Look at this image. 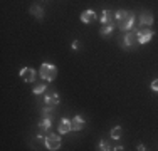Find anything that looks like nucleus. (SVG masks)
<instances>
[{
    "label": "nucleus",
    "instance_id": "1",
    "mask_svg": "<svg viewBox=\"0 0 158 151\" xmlns=\"http://www.w3.org/2000/svg\"><path fill=\"white\" fill-rule=\"evenodd\" d=\"M114 15H116L114 25L121 30V32H128V30L133 29L135 15L131 12H128V10H118V12H114Z\"/></svg>",
    "mask_w": 158,
    "mask_h": 151
},
{
    "label": "nucleus",
    "instance_id": "9",
    "mask_svg": "<svg viewBox=\"0 0 158 151\" xmlns=\"http://www.w3.org/2000/svg\"><path fill=\"white\" fill-rule=\"evenodd\" d=\"M71 124H73V131H81L82 128L86 126L84 116H74V118L71 119Z\"/></svg>",
    "mask_w": 158,
    "mask_h": 151
},
{
    "label": "nucleus",
    "instance_id": "21",
    "mask_svg": "<svg viewBox=\"0 0 158 151\" xmlns=\"http://www.w3.org/2000/svg\"><path fill=\"white\" fill-rule=\"evenodd\" d=\"M138 149L143 151V149H146V148H145V145H138Z\"/></svg>",
    "mask_w": 158,
    "mask_h": 151
},
{
    "label": "nucleus",
    "instance_id": "4",
    "mask_svg": "<svg viewBox=\"0 0 158 151\" xmlns=\"http://www.w3.org/2000/svg\"><path fill=\"white\" fill-rule=\"evenodd\" d=\"M59 104V94L57 92H47L44 94V108H42V116H49L51 111Z\"/></svg>",
    "mask_w": 158,
    "mask_h": 151
},
{
    "label": "nucleus",
    "instance_id": "13",
    "mask_svg": "<svg viewBox=\"0 0 158 151\" xmlns=\"http://www.w3.org/2000/svg\"><path fill=\"white\" fill-rule=\"evenodd\" d=\"M69 131H73V124H71V119L64 118L59 124V134H67Z\"/></svg>",
    "mask_w": 158,
    "mask_h": 151
},
{
    "label": "nucleus",
    "instance_id": "3",
    "mask_svg": "<svg viewBox=\"0 0 158 151\" xmlns=\"http://www.w3.org/2000/svg\"><path fill=\"white\" fill-rule=\"evenodd\" d=\"M39 77L44 79L47 82H52L56 77H57V67L54 64H49V62H44L39 69Z\"/></svg>",
    "mask_w": 158,
    "mask_h": 151
},
{
    "label": "nucleus",
    "instance_id": "17",
    "mask_svg": "<svg viewBox=\"0 0 158 151\" xmlns=\"http://www.w3.org/2000/svg\"><path fill=\"white\" fill-rule=\"evenodd\" d=\"M46 89H47V88H46V84H37L35 88H34L32 92L35 94V96H40L42 92H46Z\"/></svg>",
    "mask_w": 158,
    "mask_h": 151
},
{
    "label": "nucleus",
    "instance_id": "11",
    "mask_svg": "<svg viewBox=\"0 0 158 151\" xmlns=\"http://www.w3.org/2000/svg\"><path fill=\"white\" fill-rule=\"evenodd\" d=\"M114 20H116L114 12H111V10H103V14H101V24H114Z\"/></svg>",
    "mask_w": 158,
    "mask_h": 151
},
{
    "label": "nucleus",
    "instance_id": "5",
    "mask_svg": "<svg viewBox=\"0 0 158 151\" xmlns=\"http://www.w3.org/2000/svg\"><path fill=\"white\" fill-rule=\"evenodd\" d=\"M136 32H138V40H140V44H148L150 40H152V37L155 35V30L150 29V27H138Z\"/></svg>",
    "mask_w": 158,
    "mask_h": 151
},
{
    "label": "nucleus",
    "instance_id": "10",
    "mask_svg": "<svg viewBox=\"0 0 158 151\" xmlns=\"http://www.w3.org/2000/svg\"><path fill=\"white\" fill-rule=\"evenodd\" d=\"M51 126H52V116H51V114H49V116H44V119L39 121V129H40V133H47V131L51 129Z\"/></svg>",
    "mask_w": 158,
    "mask_h": 151
},
{
    "label": "nucleus",
    "instance_id": "19",
    "mask_svg": "<svg viewBox=\"0 0 158 151\" xmlns=\"http://www.w3.org/2000/svg\"><path fill=\"white\" fill-rule=\"evenodd\" d=\"M152 89L153 91H158V79H155V81L152 82Z\"/></svg>",
    "mask_w": 158,
    "mask_h": 151
},
{
    "label": "nucleus",
    "instance_id": "18",
    "mask_svg": "<svg viewBox=\"0 0 158 151\" xmlns=\"http://www.w3.org/2000/svg\"><path fill=\"white\" fill-rule=\"evenodd\" d=\"M98 149H101V151H108V149H113V148H110V143H108V141L101 139V141H99V148H98Z\"/></svg>",
    "mask_w": 158,
    "mask_h": 151
},
{
    "label": "nucleus",
    "instance_id": "20",
    "mask_svg": "<svg viewBox=\"0 0 158 151\" xmlns=\"http://www.w3.org/2000/svg\"><path fill=\"white\" fill-rule=\"evenodd\" d=\"M73 49H79V42L76 40V42H73Z\"/></svg>",
    "mask_w": 158,
    "mask_h": 151
},
{
    "label": "nucleus",
    "instance_id": "7",
    "mask_svg": "<svg viewBox=\"0 0 158 151\" xmlns=\"http://www.w3.org/2000/svg\"><path fill=\"white\" fill-rule=\"evenodd\" d=\"M37 77V72L32 69V67H24V69L20 71V79L24 82H34Z\"/></svg>",
    "mask_w": 158,
    "mask_h": 151
},
{
    "label": "nucleus",
    "instance_id": "15",
    "mask_svg": "<svg viewBox=\"0 0 158 151\" xmlns=\"http://www.w3.org/2000/svg\"><path fill=\"white\" fill-rule=\"evenodd\" d=\"M29 12H31L34 17H37V18H42L44 17V10H42V7H39V5H31V9H29Z\"/></svg>",
    "mask_w": 158,
    "mask_h": 151
},
{
    "label": "nucleus",
    "instance_id": "8",
    "mask_svg": "<svg viewBox=\"0 0 158 151\" xmlns=\"http://www.w3.org/2000/svg\"><path fill=\"white\" fill-rule=\"evenodd\" d=\"M153 25V14L150 10H145L140 15V27H152Z\"/></svg>",
    "mask_w": 158,
    "mask_h": 151
},
{
    "label": "nucleus",
    "instance_id": "6",
    "mask_svg": "<svg viewBox=\"0 0 158 151\" xmlns=\"http://www.w3.org/2000/svg\"><path fill=\"white\" fill-rule=\"evenodd\" d=\"M46 148L47 149H51V151H56V149H59L61 148V138H59L57 134H46Z\"/></svg>",
    "mask_w": 158,
    "mask_h": 151
},
{
    "label": "nucleus",
    "instance_id": "12",
    "mask_svg": "<svg viewBox=\"0 0 158 151\" xmlns=\"http://www.w3.org/2000/svg\"><path fill=\"white\" fill-rule=\"evenodd\" d=\"M81 20L84 22V24H91V22L96 20V12L94 10H84V12L81 14Z\"/></svg>",
    "mask_w": 158,
    "mask_h": 151
},
{
    "label": "nucleus",
    "instance_id": "14",
    "mask_svg": "<svg viewBox=\"0 0 158 151\" xmlns=\"http://www.w3.org/2000/svg\"><path fill=\"white\" fill-rule=\"evenodd\" d=\"M114 27H116L114 24H103V27L99 29V35H103V37L111 35V32L114 30Z\"/></svg>",
    "mask_w": 158,
    "mask_h": 151
},
{
    "label": "nucleus",
    "instance_id": "16",
    "mask_svg": "<svg viewBox=\"0 0 158 151\" xmlns=\"http://www.w3.org/2000/svg\"><path fill=\"white\" fill-rule=\"evenodd\" d=\"M121 134H123V129L119 126H116V128H113V129H111V138L113 139H119V138H121Z\"/></svg>",
    "mask_w": 158,
    "mask_h": 151
},
{
    "label": "nucleus",
    "instance_id": "2",
    "mask_svg": "<svg viewBox=\"0 0 158 151\" xmlns=\"http://www.w3.org/2000/svg\"><path fill=\"white\" fill-rule=\"evenodd\" d=\"M138 45H140V40H138L136 29H131V30H128V32H125V35H123V39H121V47L125 49V51H133Z\"/></svg>",
    "mask_w": 158,
    "mask_h": 151
}]
</instances>
